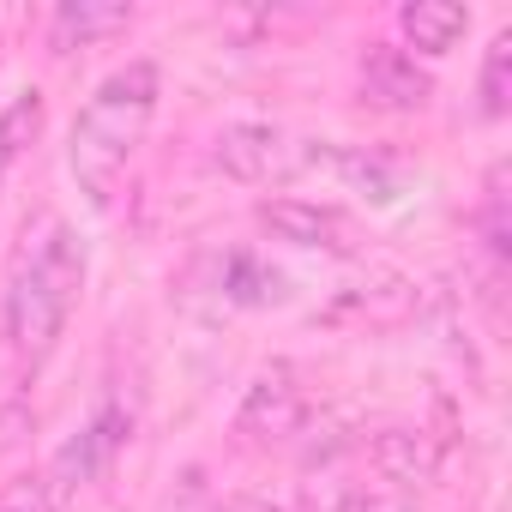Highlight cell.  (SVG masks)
Wrapping results in <instances>:
<instances>
[{
    "mask_svg": "<svg viewBox=\"0 0 512 512\" xmlns=\"http://www.w3.org/2000/svg\"><path fill=\"white\" fill-rule=\"evenodd\" d=\"M235 428L247 440H266V446H284L308 428V386L290 362H272L253 374V386L241 392V410H235Z\"/></svg>",
    "mask_w": 512,
    "mask_h": 512,
    "instance_id": "obj_3",
    "label": "cell"
},
{
    "mask_svg": "<svg viewBox=\"0 0 512 512\" xmlns=\"http://www.w3.org/2000/svg\"><path fill=\"white\" fill-rule=\"evenodd\" d=\"M121 428H127V422H121L115 410H103V416H97V422H91V428L67 446V452H61V488H73V476L85 482V476H91V470H97V464L121 446Z\"/></svg>",
    "mask_w": 512,
    "mask_h": 512,
    "instance_id": "obj_11",
    "label": "cell"
},
{
    "mask_svg": "<svg viewBox=\"0 0 512 512\" xmlns=\"http://www.w3.org/2000/svg\"><path fill=\"white\" fill-rule=\"evenodd\" d=\"M368 458H374V470H380L386 482H398V488H422V482L440 476L446 440L428 434V428H380L374 446H368Z\"/></svg>",
    "mask_w": 512,
    "mask_h": 512,
    "instance_id": "obj_7",
    "label": "cell"
},
{
    "mask_svg": "<svg viewBox=\"0 0 512 512\" xmlns=\"http://www.w3.org/2000/svg\"><path fill=\"white\" fill-rule=\"evenodd\" d=\"M157 91H163L157 61H127L79 109L73 139H67V169H73L85 199L103 205L115 193V175L133 163V151H139V139H145V127L157 115Z\"/></svg>",
    "mask_w": 512,
    "mask_h": 512,
    "instance_id": "obj_1",
    "label": "cell"
},
{
    "mask_svg": "<svg viewBox=\"0 0 512 512\" xmlns=\"http://www.w3.org/2000/svg\"><path fill=\"white\" fill-rule=\"evenodd\" d=\"M398 31H404L422 55H446V49L470 31V13L458 7V0H410V7L398 13Z\"/></svg>",
    "mask_w": 512,
    "mask_h": 512,
    "instance_id": "obj_9",
    "label": "cell"
},
{
    "mask_svg": "<svg viewBox=\"0 0 512 512\" xmlns=\"http://www.w3.org/2000/svg\"><path fill=\"white\" fill-rule=\"evenodd\" d=\"M79 284H85V247L67 223H49V235L25 253V266L13 272V290H7V332L25 356H43L73 302H79Z\"/></svg>",
    "mask_w": 512,
    "mask_h": 512,
    "instance_id": "obj_2",
    "label": "cell"
},
{
    "mask_svg": "<svg viewBox=\"0 0 512 512\" xmlns=\"http://www.w3.org/2000/svg\"><path fill=\"white\" fill-rule=\"evenodd\" d=\"M302 163L320 169V175H332V181H338L344 193H356V199H374V205H392V199H398V169H392L380 151H368V145L308 139V145H302Z\"/></svg>",
    "mask_w": 512,
    "mask_h": 512,
    "instance_id": "obj_5",
    "label": "cell"
},
{
    "mask_svg": "<svg viewBox=\"0 0 512 512\" xmlns=\"http://www.w3.org/2000/svg\"><path fill=\"white\" fill-rule=\"evenodd\" d=\"M253 217L272 241H290V247H350V223L314 199H266Z\"/></svg>",
    "mask_w": 512,
    "mask_h": 512,
    "instance_id": "obj_8",
    "label": "cell"
},
{
    "mask_svg": "<svg viewBox=\"0 0 512 512\" xmlns=\"http://www.w3.org/2000/svg\"><path fill=\"white\" fill-rule=\"evenodd\" d=\"M476 97H482V115L500 121L512 109V31H500L482 55V73H476Z\"/></svg>",
    "mask_w": 512,
    "mask_h": 512,
    "instance_id": "obj_13",
    "label": "cell"
},
{
    "mask_svg": "<svg viewBox=\"0 0 512 512\" xmlns=\"http://www.w3.org/2000/svg\"><path fill=\"white\" fill-rule=\"evenodd\" d=\"M127 25H133V7H121V0H67V7H55V43L61 49L115 37Z\"/></svg>",
    "mask_w": 512,
    "mask_h": 512,
    "instance_id": "obj_10",
    "label": "cell"
},
{
    "mask_svg": "<svg viewBox=\"0 0 512 512\" xmlns=\"http://www.w3.org/2000/svg\"><path fill=\"white\" fill-rule=\"evenodd\" d=\"M284 133L272 121H229L217 139H211V169L229 175V181H272V169L284 163Z\"/></svg>",
    "mask_w": 512,
    "mask_h": 512,
    "instance_id": "obj_6",
    "label": "cell"
},
{
    "mask_svg": "<svg viewBox=\"0 0 512 512\" xmlns=\"http://www.w3.org/2000/svg\"><path fill=\"white\" fill-rule=\"evenodd\" d=\"M43 133V91H19L7 109H0V175L19 163V151Z\"/></svg>",
    "mask_w": 512,
    "mask_h": 512,
    "instance_id": "obj_12",
    "label": "cell"
},
{
    "mask_svg": "<svg viewBox=\"0 0 512 512\" xmlns=\"http://www.w3.org/2000/svg\"><path fill=\"white\" fill-rule=\"evenodd\" d=\"M350 512H416L404 494H368V500H350Z\"/></svg>",
    "mask_w": 512,
    "mask_h": 512,
    "instance_id": "obj_15",
    "label": "cell"
},
{
    "mask_svg": "<svg viewBox=\"0 0 512 512\" xmlns=\"http://www.w3.org/2000/svg\"><path fill=\"white\" fill-rule=\"evenodd\" d=\"M284 278L272 272V266H260L253 253H229L223 260V296L229 302H278L284 290H278Z\"/></svg>",
    "mask_w": 512,
    "mask_h": 512,
    "instance_id": "obj_14",
    "label": "cell"
},
{
    "mask_svg": "<svg viewBox=\"0 0 512 512\" xmlns=\"http://www.w3.org/2000/svg\"><path fill=\"white\" fill-rule=\"evenodd\" d=\"M362 97H368L374 109L416 115V109H428L434 79H428V67H422L410 49H398V43H368V55H362Z\"/></svg>",
    "mask_w": 512,
    "mask_h": 512,
    "instance_id": "obj_4",
    "label": "cell"
}]
</instances>
